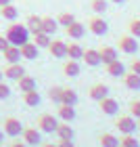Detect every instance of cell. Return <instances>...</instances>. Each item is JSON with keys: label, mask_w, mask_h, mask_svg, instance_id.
<instances>
[{"label": "cell", "mask_w": 140, "mask_h": 147, "mask_svg": "<svg viewBox=\"0 0 140 147\" xmlns=\"http://www.w3.org/2000/svg\"><path fill=\"white\" fill-rule=\"evenodd\" d=\"M11 97V86L6 82H0V99H9Z\"/></svg>", "instance_id": "obj_37"}, {"label": "cell", "mask_w": 140, "mask_h": 147, "mask_svg": "<svg viewBox=\"0 0 140 147\" xmlns=\"http://www.w3.org/2000/svg\"><path fill=\"white\" fill-rule=\"evenodd\" d=\"M0 147H4V145H2V143H0Z\"/></svg>", "instance_id": "obj_48"}, {"label": "cell", "mask_w": 140, "mask_h": 147, "mask_svg": "<svg viewBox=\"0 0 140 147\" xmlns=\"http://www.w3.org/2000/svg\"><path fill=\"white\" fill-rule=\"evenodd\" d=\"M57 126H59V120L52 113H42L38 118V128L42 132H57Z\"/></svg>", "instance_id": "obj_5"}, {"label": "cell", "mask_w": 140, "mask_h": 147, "mask_svg": "<svg viewBox=\"0 0 140 147\" xmlns=\"http://www.w3.org/2000/svg\"><path fill=\"white\" fill-rule=\"evenodd\" d=\"M57 21H59V25H63V28H67V25H71L73 21H75V17H73L71 13H61V15L57 17Z\"/></svg>", "instance_id": "obj_33"}, {"label": "cell", "mask_w": 140, "mask_h": 147, "mask_svg": "<svg viewBox=\"0 0 140 147\" xmlns=\"http://www.w3.org/2000/svg\"><path fill=\"white\" fill-rule=\"evenodd\" d=\"M42 147H57V143H44Z\"/></svg>", "instance_id": "obj_42"}, {"label": "cell", "mask_w": 140, "mask_h": 147, "mask_svg": "<svg viewBox=\"0 0 140 147\" xmlns=\"http://www.w3.org/2000/svg\"><path fill=\"white\" fill-rule=\"evenodd\" d=\"M2 76H6L9 80H19V78L25 76V67H23L21 63H9V65L4 67Z\"/></svg>", "instance_id": "obj_8"}, {"label": "cell", "mask_w": 140, "mask_h": 147, "mask_svg": "<svg viewBox=\"0 0 140 147\" xmlns=\"http://www.w3.org/2000/svg\"><path fill=\"white\" fill-rule=\"evenodd\" d=\"M2 139H4V130H0V143H2Z\"/></svg>", "instance_id": "obj_45"}, {"label": "cell", "mask_w": 140, "mask_h": 147, "mask_svg": "<svg viewBox=\"0 0 140 147\" xmlns=\"http://www.w3.org/2000/svg\"><path fill=\"white\" fill-rule=\"evenodd\" d=\"M140 44H138V38H134L132 34H125L119 38V51L125 53V55H134V53H138Z\"/></svg>", "instance_id": "obj_3"}, {"label": "cell", "mask_w": 140, "mask_h": 147, "mask_svg": "<svg viewBox=\"0 0 140 147\" xmlns=\"http://www.w3.org/2000/svg\"><path fill=\"white\" fill-rule=\"evenodd\" d=\"M0 82H2V69H0Z\"/></svg>", "instance_id": "obj_46"}, {"label": "cell", "mask_w": 140, "mask_h": 147, "mask_svg": "<svg viewBox=\"0 0 140 147\" xmlns=\"http://www.w3.org/2000/svg\"><path fill=\"white\" fill-rule=\"evenodd\" d=\"M65 32H67V36L73 38V40H82V38L86 36V25L79 23V21H73L71 25L65 28Z\"/></svg>", "instance_id": "obj_11"}, {"label": "cell", "mask_w": 140, "mask_h": 147, "mask_svg": "<svg viewBox=\"0 0 140 147\" xmlns=\"http://www.w3.org/2000/svg\"><path fill=\"white\" fill-rule=\"evenodd\" d=\"M0 17L6 19V21H15V19L19 17L17 6H13V4H4V6H0Z\"/></svg>", "instance_id": "obj_23"}, {"label": "cell", "mask_w": 140, "mask_h": 147, "mask_svg": "<svg viewBox=\"0 0 140 147\" xmlns=\"http://www.w3.org/2000/svg\"><path fill=\"white\" fill-rule=\"evenodd\" d=\"M4 36L9 38L11 44H15V46H23L25 42H29V30H27V25H23V23L11 21V25L6 28Z\"/></svg>", "instance_id": "obj_1"}, {"label": "cell", "mask_w": 140, "mask_h": 147, "mask_svg": "<svg viewBox=\"0 0 140 147\" xmlns=\"http://www.w3.org/2000/svg\"><path fill=\"white\" fill-rule=\"evenodd\" d=\"M130 113H132L136 120H140V101H132V103H130Z\"/></svg>", "instance_id": "obj_36"}, {"label": "cell", "mask_w": 140, "mask_h": 147, "mask_svg": "<svg viewBox=\"0 0 140 147\" xmlns=\"http://www.w3.org/2000/svg\"><path fill=\"white\" fill-rule=\"evenodd\" d=\"M84 61L86 65H90V67H96V65H101V53L94 51V49H84Z\"/></svg>", "instance_id": "obj_15"}, {"label": "cell", "mask_w": 140, "mask_h": 147, "mask_svg": "<svg viewBox=\"0 0 140 147\" xmlns=\"http://www.w3.org/2000/svg\"><path fill=\"white\" fill-rule=\"evenodd\" d=\"M2 55H4V59H6V63H19V59H23V57H21V49L15 46V44H11L6 51H2Z\"/></svg>", "instance_id": "obj_17"}, {"label": "cell", "mask_w": 140, "mask_h": 147, "mask_svg": "<svg viewBox=\"0 0 140 147\" xmlns=\"http://www.w3.org/2000/svg\"><path fill=\"white\" fill-rule=\"evenodd\" d=\"M9 46H11L9 38H6V36H0V53H2V51H6Z\"/></svg>", "instance_id": "obj_39"}, {"label": "cell", "mask_w": 140, "mask_h": 147, "mask_svg": "<svg viewBox=\"0 0 140 147\" xmlns=\"http://www.w3.org/2000/svg\"><path fill=\"white\" fill-rule=\"evenodd\" d=\"M25 25H27L29 34L34 36V34H38V32H42V17H38V15H29V17H27V21H25Z\"/></svg>", "instance_id": "obj_22"}, {"label": "cell", "mask_w": 140, "mask_h": 147, "mask_svg": "<svg viewBox=\"0 0 140 147\" xmlns=\"http://www.w3.org/2000/svg\"><path fill=\"white\" fill-rule=\"evenodd\" d=\"M107 74H109L111 78H123L125 76V65L119 61V59H115V61H111L107 65Z\"/></svg>", "instance_id": "obj_14"}, {"label": "cell", "mask_w": 140, "mask_h": 147, "mask_svg": "<svg viewBox=\"0 0 140 147\" xmlns=\"http://www.w3.org/2000/svg\"><path fill=\"white\" fill-rule=\"evenodd\" d=\"M23 141L27 145H40L42 143V130L40 128H23Z\"/></svg>", "instance_id": "obj_10"}, {"label": "cell", "mask_w": 140, "mask_h": 147, "mask_svg": "<svg viewBox=\"0 0 140 147\" xmlns=\"http://www.w3.org/2000/svg\"><path fill=\"white\" fill-rule=\"evenodd\" d=\"M4 135L6 137H19V135H23V124H21V120L19 118H13L9 116L4 120Z\"/></svg>", "instance_id": "obj_4"}, {"label": "cell", "mask_w": 140, "mask_h": 147, "mask_svg": "<svg viewBox=\"0 0 140 147\" xmlns=\"http://www.w3.org/2000/svg\"><path fill=\"white\" fill-rule=\"evenodd\" d=\"M128 30H130V34L134 38H140V19H132L128 23Z\"/></svg>", "instance_id": "obj_35"}, {"label": "cell", "mask_w": 140, "mask_h": 147, "mask_svg": "<svg viewBox=\"0 0 140 147\" xmlns=\"http://www.w3.org/2000/svg\"><path fill=\"white\" fill-rule=\"evenodd\" d=\"M11 147H27V143H11Z\"/></svg>", "instance_id": "obj_41"}, {"label": "cell", "mask_w": 140, "mask_h": 147, "mask_svg": "<svg viewBox=\"0 0 140 147\" xmlns=\"http://www.w3.org/2000/svg\"><path fill=\"white\" fill-rule=\"evenodd\" d=\"M17 82H19V90H21V92H27V90H34L36 88V78L27 76V74H25L23 78H19Z\"/></svg>", "instance_id": "obj_27"}, {"label": "cell", "mask_w": 140, "mask_h": 147, "mask_svg": "<svg viewBox=\"0 0 140 147\" xmlns=\"http://www.w3.org/2000/svg\"><path fill=\"white\" fill-rule=\"evenodd\" d=\"M4 4H11V0H0V6H4Z\"/></svg>", "instance_id": "obj_43"}, {"label": "cell", "mask_w": 140, "mask_h": 147, "mask_svg": "<svg viewBox=\"0 0 140 147\" xmlns=\"http://www.w3.org/2000/svg\"><path fill=\"white\" fill-rule=\"evenodd\" d=\"M130 71H134V74L140 76V59H134V61L130 63Z\"/></svg>", "instance_id": "obj_38"}, {"label": "cell", "mask_w": 140, "mask_h": 147, "mask_svg": "<svg viewBox=\"0 0 140 147\" xmlns=\"http://www.w3.org/2000/svg\"><path fill=\"white\" fill-rule=\"evenodd\" d=\"M67 57L69 59H75V61H79V59L84 57V49L79 46L77 42H71V44H67Z\"/></svg>", "instance_id": "obj_30"}, {"label": "cell", "mask_w": 140, "mask_h": 147, "mask_svg": "<svg viewBox=\"0 0 140 147\" xmlns=\"http://www.w3.org/2000/svg\"><path fill=\"white\" fill-rule=\"evenodd\" d=\"M111 2H115V4H123L125 0H111Z\"/></svg>", "instance_id": "obj_44"}, {"label": "cell", "mask_w": 140, "mask_h": 147, "mask_svg": "<svg viewBox=\"0 0 140 147\" xmlns=\"http://www.w3.org/2000/svg\"><path fill=\"white\" fill-rule=\"evenodd\" d=\"M48 51H50V55L52 57H57V59H63V57H67V42L65 40H50V44H48Z\"/></svg>", "instance_id": "obj_7"}, {"label": "cell", "mask_w": 140, "mask_h": 147, "mask_svg": "<svg viewBox=\"0 0 140 147\" xmlns=\"http://www.w3.org/2000/svg\"><path fill=\"white\" fill-rule=\"evenodd\" d=\"M115 126H117V130L121 132V135H134L136 128H138V120L132 116V113H128V116H119L115 120Z\"/></svg>", "instance_id": "obj_2"}, {"label": "cell", "mask_w": 140, "mask_h": 147, "mask_svg": "<svg viewBox=\"0 0 140 147\" xmlns=\"http://www.w3.org/2000/svg\"><path fill=\"white\" fill-rule=\"evenodd\" d=\"M88 97L92 99V101H101V99L109 97V86H107V84H103V82L94 84V86H92V88L88 90Z\"/></svg>", "instance_id": "obj_12"}, {"label": "cell", "mask_w": 140, "mask_h": 147, "mask_svg": "<svg viewBox=\"0 0 140 147\" xmlns=\"http://www.w3.org/2000/svg\"><path fill=\"white\" fill-rule=\"evenodd\" d=\"M79 71H82V67H79V61H75V59H69V61L63 65V74L69 76V78H77Z\"/></svg>", "instance_id": "obj_20"}, {"label": "cell", "mask_w": 140, "mask_h": 147, "mask_svg": "<svg viewBox=\"0 0 140 147\" xmlns=\"http://www.w3.org/2000/svg\"><path fill=\"white\" fill-rule=\"evenodd\" d=\"M98 53H101V63L103 65H109L111 61L117 59V49H115V46H103Z\"/></svg>", "instance_id": "obj_16"}, {"label": "cell", "mask_w": 140, "mask_h": 147, "mask_svg": "<svg viewBox=\"0 0 140 147\" xmlns=\"http://www.w3.org/2000/svg\"><path fill=\"white\" fill-rule=\"evenodd\" d=\"M57 147H75L69 139H59V143H57Z\"/></svg>", "instance_id": "obj_40"}, {"label": "cell", "mask_w": 140, "mask_h": 147, "mask_svg": "<svg viewBox=\"0 0 140 147\" xmlns=\"http://www.w3.org/2000/svg\"><path fill=\"white\" fill-rule=\"evenodd\" d=\"M98 105H101V111L105 113V116H115V113L119 111V103H117L113 97L101 99V101H98Z\"/></svg>", "instance_id": "obj_9"}, {"label": "cell", "mask_w": 140, "mask_h": 147, "mask_svg": "<svg viewBox=\"0 0 140 147\" xmlns=\"http://www.w3.org/2000/svg\"><path fill=\"white\" fill-rule=\"evenodd\" d=\"M98 143H101V147H119V139L111 132H103L98 137Z\"/></svg>", "instance_id": "obj_26"}, {"label": "cell", "mask_w": 140, "mask_h": 147, "mask_svg": "<svg viewBox=\"0 0 140 147\" xmlns=\"http://www.w3.org/2000/svg\"><path fill=\"white\" fill-rule=\"evenodd\" d=\"M57 30H59V21H57V19H52V17H42V32H44V34L55 36Z\"/></svg>", "instance_id": "obj_21"}, {"label": "cell", "mask_w": 140, "mask_h": 147, "mask_svg": "<svg viewBox=\"0 0 140 147\" xmlns=\"http://www.w3.org/2000/svg\"><path fill=\"white\" fill-rule=\"evenodd\" d=\"M40 101H42V97H40V92H38L36 88L23 92V103L29 105V107H36V105H40Z\"/></svg>", "instance_id": "obj_24"}, {"label": "cell", "mask_w": 140, "mask_h": 147, "mask_svg": "<svg viewBox=\"0 0 140 147\" xmlns=\"http://www.w3.org/2000/svg\"><path fill=\"white\" fill-rule=\"evenodd\" d=\"M88 30L94 36H105L107 32H109V23H107L103 17H92L90 21H88Z\"/></svg>", "instance_id": "obj_6"}, {"label": "cell", "mask_w": 140, "mask_h": 147, "mask_svg": "<svg viewBox=\"0 0 140 147\" xmlns=\"http://www.w3.org/2000/svg\"><path fill=\"white\" fill-rule=\"evenodd\" d=\"M119 147H140V141L134 135H123L119 139Z\"/></svg>", "instance_id": "obj_31"}, {"label": "cell", "mask_w": 140, "mask_h": 147, "mask_svg": "<svg viewBox=\"0 0 140 147\" xmlns=\"http://www.w3.org/2000/svg\"><path fill=\"white\" fill-rule=\"evenodd\" d=\"M138 130H140V120H138Z\"/></svg>", "instance_id": "obj_47"}, {"label": "cell", "mask_w": 140, "mask_h": 147, "mask_svg": "<svg viewBox=\"0 0 140 147\" xmlns=\"http://www.w3.org/2000/svg\"><path fill=\"white\" fill-rule=\"evenodd\" d=\"M61 97H63V88H61V86H52V88L48 90V99L52 103L61 105Z\"/></svg>", "instance_id": "obj_32"}, {"label": "cell", "mask_w": 140, "mask_h": 147, "mask_svg": "<svg viewBox=\"0 0 140 147\" xmlns=\"http://www.w3.org/2000/svg\"><path fill=\"white\" fill-rule=\"evenodd\" d=\"M57 137L59 139H69V141H73V128L69 126V122H59V126H57Z\"/></svg>", "instance_id": "obj_25"}, {"label": "cell", "mask_w": 140, "mask_h": 147, "mask_svg": "<svg viewBox=\"0 0 140 147\" xmlns=\"http://www.w3.org/2000/svg\"><path fill=\"white\" fill-rule=\"evenodd\" d=\"M107 0H92V11L96 13V15H103V13L107 11Z\"/></svg>", "instance_id": "obj_34"}, {"label": "cell", "mask_w": 140, "mask_h": 147, "mask_svg": "<svg viewBox=\"0 0 140 147\" xmlns=\"http://www.w3.org/2000/svg\"><path fill=\"white\" fill-rule=\"evenodd\" d=\"M19 49H21V57L27 59V61H34V59H38V55H40V49L31 42V40H29V42H25L23 46H19Z\"/></svg>", "instance_id": "obj_13"}, {"label": "cell", "mask_w": 140, "mask_h": 147, "mask_svg": "<svg viewBox=\"0 0 140 147\" xmlns=\"http://www.w3.org/2000/svg\"><path fill=\"white\" fill-rule=\"evenodd\" d=\"M57 116L63 120V122H71V120H75V109H73V105H59L57 109Z\"/></svg>", "instance_id": "obj_18"}, {"label": "cell", "mask_w": 140, "mask_h": 147, "mask_svg": "<svg viewBox=\"0 0 140 147\" xmlns=\"http://www.w3.org/2000/svg\"><path fill=\"white\" fill-rule=\"evenodd\" d=\"M61 103H63V105H73V107H75V103H77V92L73 90V88H63Z\"/></svg>", "instance_id": "obj_29"}, {"label": "cell", "mask_w": 140, "mask_h": 147, "mask_svg": "<svg viewBox=\"0 0 140 147\" xmlns=\"http://www.w3.org/2000/svg\"><path fill=\"white\" fill-rule=\"evenodd\" d=\"M50 40H52V36L44 34V32H38V34H34V40H31V42H34L38 49H48Z\"/></svg>", "instance_id": "obj_28"}, {"label": "cell", "mask_w": 140, "mask_h": 147, "mask_svg": "<svg viewBox=\"0 0 140 147\" xmlns=\"http://www.w3.org/2000/svg\"><path fill=\"white\" fill-rule=\"evenodd\" d=\"M123 84H125V88H130V90H140V76L134 74V71H125Z\"/></svg>", "instance_id": "obj_19"}]
</instances>
